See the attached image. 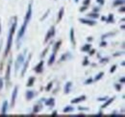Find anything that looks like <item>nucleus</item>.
I'll use <instances>...</instances> for the list:
<instances>
[{
    "label": "nucleus",
    "instance_id": "nucleus-1",
    "mask_svg": "<svg viewBox=\"0 0 125 117\" xmlns=\"http://www.w3.org/2000/svg\"><path fill=\"white\" fill-rule=\"evenodd\" d=\"M32 17V6L31 4L28 6V9H27V12H26V15H25V18H24V22H23V25L20 27V30L17 34V38H16V43H17V48H19V41L21 40V39L23 38L26 29H27V25L29 23V21L31 20Z\"/></svg>",
    "mask_w": 125,
    "mask_h": 117
},
{
    "label": "nucleus",
    "instance_id": "nucleus-2",
    "mask_svg": "<svg viewBox=\"0 0 125 117\" xmlns=\"http://www.w3.org/2000/svg\"><path fill=\"white\" fill-rule=\"evenodd\" d=\"M16 17H14V21L12 23V26H11V29L9 32V37H8V41H7V46H6V50H5V56H7L11 50V47H12V44H13V37H14V34L16 32Z\"/></svg>",
    "mask_w": 125,
    "mask_h": 117
},
{
    "label": "nucleus",
    "instance_id": "nucleus-3",
    "mask_svg": "<svg viewBox=\"0 0 125 117\" xmlns=\"http://www.w3.org/2000/svg\"><path fill=\"white\" fill-rule=\"evenodd\" d=\"M25 54H26V51H24L22 54L18 55L17 56V58L16 60V64H15V73L17 74L18 70L22 67L24 61H25Z\"/></svg>",
    "mask_w": 125,
    "mask_h": 117
},
{
    "label": "nucleus",
    "instance_id": "nucleus-4",
    "mask_svg": "<svg viewBox=\"0 0 125 117\" xmlns=\"http://www.w3.org/2000/svg\"><path fill=\"white\" fill-rule=\"evenodd\" d=\"M31 58H32V55L30 54L29 55V57L28 58L24 61V63H23V65H22V71H21V77H24V75L26 73V71H27V68H28V66H29V63H30V60H31Z\"/></svg>",
    "mask_w": 125,
    "mask_h": 117
},
{
    "label": "nucleus",
    "instance_id": "nucleus-5",
    "mask_svg": "<svg viewBox=\"0 0 125 117\" xmlns=\"http://www.w3.org/2000/svg\"><path fill=\"white\" fill-rule=\"evenodd\" d=\"M17 91H18V88L15 87L14 90H13V93H12V99H11V107H15V104H16V96H17Z\"/></svg>",
    "mask_w": 125,
    "mask_h": 117
},
{
    "label": "nucleus",
    "instance_id": "nucleus-6",
    "mask_svg": "<svg viewBox=\"0 0 125 117\" xmlns=\"http://www.w3.org/2000/svg\"><path fill=\"white\" fill-rule=\"evenodd\" d=\"M54 36H55V28L52 26V27L49 29V31L47 32L46 36H45V39H44V42L46 43L47 41H48L50 39H52Z\"/></svg>",
    "mask_w": 125,
    "mask_h": 117
},
{
    "label": "nucleus",
    "instance_id": "nucleus-7",
    "mask_svg": "<svg viewBox=\"0 0 125 117\" xmlns=\"http://www.w3.org/2000/svg\"><path fill=\"white\" fill-rule=\"evenodd\" d=\"M81 23H84V24H87V25H90V26H94L96 24V22L94 21V19H86V18H80L79 19Z\"/></svg>",
    "mask_w": 125,
    "mask_h": 117
},
{
    "label": "nucleus",
    "instance_id": "nucleus-8",
    "mask_svg": "<svg viewBox=\"0 0 125 117\" xmlns=\"http://www.w3.org/2000/svg\"><path fill=\"white\" fill-rule=\"evenodd\" d=\"M43 65H44V62H43V60H41L40 62H39V64L35 67V71L37 72V73H42V70H43Z\"/></svg>",
    "mask_w": 125,
    "mask_h": 117
},
{
    "label": "nucleus",
    "instance_id": "nucleus-9",
    "mask_svg": "<svg viewBox=\"0 0 125 117\" xmlns=\"http://www.w3.org/2000/svg\"><path fill=\"white\" fill-rule=\"evenodd\" d=\"M8 107H9L8 102H7V101H4V102H3V106H2V109H1V114H2V115H7Z\"/></svg>",
    "mask_w": 125,
    "mask_h": 117
},
{
    "label": "nucleus",
    "instance_id": "nucleus-10",
    "mask_svg": "<svg viewBox=\"0 0 125 117\" xmlns=\"http://www.w3.org/2000/svg\"><path fill=\"white\" fill-rule=\"evenodd\" d=\"M36 95H37V93L35 91H33V90H27V92H26V99L28 101H31Z\"/></svg>",
    "mask_w": 125,
    "mask_h": 117
},
{
    "label": "nucleus",
    "instance_id": "nucleus-11",
    "mask_svg": "<svg viewBox=\"0 0 125 117\" xmlns=\"http://www.w3.org/2000/svg\"><path fill=\"white\" fill-rule=\"evenodd\" d=\"M11 65H12V60L9 61L8 67H7V72H6V81L9 83L10 82V76H11Z\"/></svg>",
    "mask_w": 125,
    "mask_h": 117
},
{
    "label": "nucleus",
    "instance_id": "nucleus-12",
    "mask_svg": "<svg viewBox=\"0 0 125 117\" xmlns=\"http://www.w3.org/2000/svg\"><path fill=\"white\" fill-rule=\"evenodd\" d=\"M86 100V96L83 95V96H79L77 98H74L72 101H71V104H79V103L83 102Z\"/></svg>",
    "mask_w": 125,
    "mask_h": 117
},
{
    "label": "nucleus",
    "instance_id": "nucleus-13",
    "mask_svg": "<svg viewBox=\"0 0 125 117\" xmlns=\"http://www.w3.org/2000/svg\"><path fill=\"white\" fill-rule=\"evenodd\" d=\"M114 101H115V97L111 98V99H109V100L107 99V100L105 101V103L103 104V106H102V108H105V107H108L109 105H111V104L114 102Z\"/></svg>",
    "mask_w": 125,
    "mask_h": 117
},
{
    "label": "nucleus",
    "instance_id": "nucleus-14",
    "mask_svg": "<svg viewBox=\"0 0 125 117\" xmlns=\"http://www.w3.org/2000/svg\"><path fill=\"white\" fill-rule=\"evenodd\" d=\"M71 87H72V84H71V82H68V83H66V85H65V87H64V93H69L70 92V89H71Z\"/></svg>",
    "mask_w": 125,
    "mask_h": 117
},
{
    "label": "nucleus",
    "instance_id": "nucleus-15",
    "mask_svg": "<svg viewBox=\"0 0 125 117\" xmlns=\"http://www.w3.org/2000/svg\"><path fill=\"white\" fill-rule=\"evenodd\" d=\"M70 41H71V43L73 44V45H75V39H74V29L73 28H71L70 29Z\"/></svg>",
    "mask_w": 125,
    "mask_h": 117
},
{
    "label": "nucleus",
    "instance_id": "nucleus-16",
    "mask_svg": "<svg viewBox=\"0 0 125 117\" xmlns=\"http://www.w3.org/2000/svg\"><path fill=\"white\" fill-rule=\"evenodd\" d=\"M55 58H56V53H53V54L50 56V58H49L48 65H52V64L54 63V61H55Z\"/></svg>",
    "mask_w": 125,
    "mask_h": 117
},
{
    "label": "nucleus",
    "instance_id": "nucleus-17",
    "mask_svg": "<svg viewBox=\"0 0 125 117\" xmlns=\"http://www.w3.org/2000/svg\"><path fill=\"white\" fill-rule=\"evenodd\" d=\"M55 105V100L53 98H50L49 100L45 101V106H48V107H54Z\"/></svg>",
    "mask_w": 125,
    "mask_h": 117
},
{
    "label": "nucleus",
    "instance_id": "nucleus-18",
    "mask_svg": "<svg viewBox=\"0 0 125 117\" xmlns=\"http://www.w3.org/2000/svg\"><path fill=\"white\" fill-rule=\"evenodd\" d=\"M91 47H92V45H91V44H85V45L81 48V50H82L83 52H90Z\"/></svg>",
    "mask_w": 125,
    "mask_h": 117
},
{
    "label": "nucleus",
    "instance_id": "nucleus-19",
    "mask_svg": "<svg viewBox=\"0 0 125 117\" xmlns=\"http://www.w3.org/2000/svg\"><path fill=\"white\" fill-rule=\"evenodd\" d=\"M62 111H63L64 113H69V112H72V111H74V107H70V106H68V107H64Z\"/></svg>",
    "mask_w": 125,
    "mask_h": 117
},
{
    "label": "nucleus",
    "instance_id": "nucleus-20",
    "mask_svg": "<svg viewBox=\"0 0 125 117\" xmlns=\"http://www.w3.org/2000/svg\"><path fill=\"white\" fill-rule=\"evenodd\" d=\"M63 12H64L63 8H61V10H60V12H59V15H58V18H57V22H58V23L62 20V15H63Z\"/></svg>",
    "mask_w": 125,
    "mask_h": 117
},
{
    "label": "nucleus",
    "instance_id": "nucleus-21",
    "mask_svg": "<svg viewBox=\"0 0 125 117\" xmlns=\"http://www.w3.org/2000/svg\"><path fill=\"white\" fill-rule=\"evenodd\" d=\"M61 43H62V41L61 40H59V41H57L56 43H55V46H54V48H53V53H56L57 52V50L60 48V46H61Z\"/></svg>",
    "mask_w": 125,
    "mask_h": 117
},
{
    "label": "nucleus",
    "instance_id": "nucleus-22",
    "mask_svg": "<svg viewBox=\"0 0 125 117\" xmlns=\"http://www.w3.org/2000/svg\"><path fill=\"white\" fill-rule=\"evenodd\" d=\"M35 81H36V79L34 78V77H31V78H29V80H28V83H27V87L28 88H30V87H32L33 85H34V83H35Z\"/></svg>",
    "mask_w": 125,
    "mask_h": 117
},
{
    "label": "nucleus",
    "instance_id": "nucleus-23",
    "mask_svg": "<svg viewBox=\"0 0 125 117\" xmlns=\"http://www.w3.org/2000/svg\"><path fill=\"white\" fill-rule=\"evenodd\" d=\"M71 58V55H70V53H66V54H63L62 57H61V61H63V60H65V59H67V58Z\"/></svg>",
    "mask_w": 125,
    "mask_h": 117
},
{
    "label": "nucleus",
    "instance_id": "nucleus-24",
    "mask_svg": "<svg viewBox=\"0 0 125 117\" xmlns=\"http://www.w3.org/2000/svg\"><path fill=\"white\" fill-rule=\"evenodd\" d=\"M88 16L90 17V18H94V19H96V18H98L99 17V15H98V13H92V14H89Z\"/></svg>",
    "mask_w": 125,
    "mask_h": 117
},
{
    "label": "nucleus",
    "instance_id": "nucleus-25",
    "mask_svg": "<svg viewBox=\"0 0 125 117\" xmlns=\"http://www.w3.org/2000/svg\"><path fill=\"white\" fill-rule=\"evenodd\" d=\"M123 4H124L123 0H115L114 2V6H120V5H123Z\"/></svg>",
    "mask_w": 125,
    "mask_h": 117
},
{
    "label": "nucleus",
    "instance_id": "nucleus-26",
    "mask_svg": "<svg viewBox=\"0 0 125 117\" xmlns=\"http://www.w3.org/2000/svg\"><path fill=\"white\" fill-rule=\"evenodd\" d=\"M103 75H104V73H103V72H100V73L98 74V75H96V77L94 78V81H95V82H97V81H99V80H100V79H101V78L103 77Z\"/></svg>",
    "mask_w": 125,
    "mask_h": 117
},
{
    "label": "nucleus",
    "instance_id": "nucleus-27",
    "mask_svg": "<svg viewBox=\"0 0 125 117\" xmlns=\"http://www.w3.org/2000/svg\"><path fill=\"white\" fill-rule=\"evenodd\" d=\"M41 109H42V106L37 105V106L34 107V113H38V112H39Z\"/></svg>",
    "mask_w": 125,
    "mask_h": 117
},
{
    "label": "nucleus",
    "instance_id": "nucleus-28",
    "mask_svg": "<svg viewBox=\"0 0 125 117\" xmlns=\"http://www.w3.org/2000/svg\"><path fill=\"white\" fill-rule=\"evenodd\" d=\"M106 21L109 22V23H114V22H115V21H114V16H113L112 14L109 15V17H108V18H106Z\"/></svg>",
    "mask_w": 125,
    "mask_h": 117
},
{
    "label": "nucleus",
    "instance_id": "nucleus-29",
    "mask_svg": "<svg viewBox=\"0 0 125 117\" xmlns=\"http://www.w3.org/2000/svg\"><path fill=\"white\" fill-rule=\"evenodd\" d=\"M94 82V80L92 79V78H90V79H88L86 82H85V85H90V84H92Z\"/></svg>",
    "mask_w": 125,
    "mask_h": 117
},
{
    "label": "nucleus",
    "instance_id": "nucleus-30",
    "mask_svg": "<svg viewBox=\"0 0 125 117\" xmlns=\"http://www.w3.org/2000/svg\"><path fill=\"white\" fill-rule=\"evenodd\" d=\"M52 86H53V84H52V83H49V84H48V86H47V88H46V91H49V90H50V88H52Z\"/></svg>",
    "mask_w": 125,
    "mask_h": 117
},
{
    "label": "nucleus",
    "instance_id": "nucleus-31",
    "mask_svg": "<svg viewBox=\"0 0 125 117\" xmlns=\"http://www.w3.org/2000/svg\"><path fill=\"white\" fill-rule=\"evenodd\" d=\"M3 85H4V83H3V79H1V78H0V90H2V88H3Z\"/></svg>",
    "mask_w": 125,
    "mask_h": 117
},
{
    "label": "nucleus",
    "instance_id": "nucleus-32",
    "mask_svg": "<svg viewBox=\"0 0 125 117\" xmlns=\"http://www.w3.org/2000/svg\"><path fill=\"white\" fill-rule=\"evenodd\" d=\"M115 68H116V66H115V65H114V66H113V67L111 68V70H110V72H111V73H113V72H115Z\"/></svg>",
    "mask_w": 125,
    "mask_h": 117
},
{
    "label": "nucleus",
    "instance_id": "nucleus-33",
    "mask_svg": "<svg viewBox=\"0 0 125 117\" xmlns=\"http://www.w3.org/2000/svg\"><path fill=\"white\" fill-rule=\"evenodd\" d=\"M90 2H91V0H85L84 1V6H88L90 4Z\"/></svg>",
    "mask_w": 125,
    "mask_h": 117
},
{
    "label": "nucleus",
    "instance_id": "nucleus-34",
    "mask_svg": "<svg viewBox=\"0 0 125 117\" xmlns=\"http://www.w3.org/2000/svg\"><path fill=\"white\" fill-rule=\"evenodd\" d=\"M96 2H97V3H99L100 5H103V4L105 3V0H96Z\"/></svg>",
    "mask_w": 125,
    "mask_h": 117
},
{
    "label": "nucleus",
    "instance_id": "nucleus-35",
    "mask_svg": "<svg viewBox=\"0 0 125 117\" xmlns=\"http://www.w3.org/2000/svg\"><path fill=\"white\" fill-rule=\"evenodd\" d=\"M108 99V97H102V98H98V101H106Z\"/></svg>",
    "mask_w": 125,
    "mask_h": 117
},
{
    "label": "nucleus",
    "instance_id": "nucleus-36",
    "mask_svg": "<svg viewBox=\"0 0 125 117\" xmlns=\"http://www.w3.org/2000/svg\"><path fill=\"white\" fill-rule=\"evenodd\" d=\"M48 14H49V10H48V11H47V12H46V14L44 15V16H42V19H41V20H43L44 18H46V17H47V15H48Z\"/></svg>",
    "mask_w": 125,
    "mask_h": 117
},
{
    "label": "nucleus",
    "instance_id": "nucleus-37",
    "mask_svg": "<svg viewBox=\"0 0 125 117\" xmlns=\"http://www.w3.org/2000/svg\"><path fill=\"white\" fill-rule=\"evenodd\" d=\"M89 63V61H88V58H85V61L83 62V65H87Z\"/></svg>",
    "mask_w": 125,
    "mask_h": 117
},
{
    "label": "nucleus",
    "instance_id": "nucleus-38",
    "mask_svg": "<svg viewBox=\"0 0 125 117\" xmlns=\"http://www.w3.org/2000/svg\"><path fill=\"white\" fill-rule=\"evenodd\" d=\"M106 45H107L106 41H102V42H101V44H100V46H101V47H104V46H106Z\"/></svg>",
    "mask_w": 125,
    "mask_h": 117
},
{
    "label": "nucleus",
    "instance_id": "nucleus-39",
    "mask_svg": "<svg viewBox=\"0 0 125 117\" xmlns=\"http://www.w3.org/2000/svg\"><path fill=\"white\" fill-rule=\"evenodd\" d=\"M115 88H116L117 90H120V89H121V86H119V85H115Z\"/></svg>",
    "mask_w": 125,
    "mask_h": 117
},
{
    "label": "nucleus",
    "instance_id": "nucleus-40",
    "mask_svg": "<svg viewBox=\"0 0 125 117\" xmlns=\"http://www.w3.org/2000/svg\"><path fill=\"white\" fill-rule=\"evenodd\" d=\"M94 13H98V11H99V9L98 8H94Z\"/></svg>",
    "mask_w": 125,
    "mask_h": 117
},
{
    "label": "nucleus",
    "instance_id": "nucleus-41",
    "mask_svg": "<svg viewBox=\"0 0 125 117\" xmlns=\"http://www.w3.org/2000/svg\"><path fill=\"white\" fill-rule=\"evenodd\" d=\"M119 82H121V83H122V84H123V83H124V82H125V79H124V78H121V79H120V81H119Z\"/></svg>",
    "mask_w": 125,
    "mask_h": 117
},
{
    "label": "nucleus",
    "instance_id": "nucleus-42",
    "mask_svg": "<svg viewBox=\"0 0 125 117\" xmlns=\"http://www.w3.org/2000/svg\"><path fill=\"white\" fill-rule=\"evenodd\" d=\"M94 52H95L94 50H92V51H91V53H90V52H89V53H90V55H94Z\"/></svg>",
    "mask_w": 125,
    "mask_h": 117
},
{
    "label": "nucleus",
    "instance_id": "nucleus-43",
    "mask_svg": "<svg viewBox=\"0 0 125 117\" xmlns=\"http://www.w3.org/2000/svg\"><path fill=\"white\" fill-rule=\"evenodd\" d=\"M56 115H57V111H54L53 114H52V116H56Z\"/></svg>",
    "mask_w": 125,
    "mask_h": 117
},
{
    "label": "nucleus",
    "instance_id": "nucleus-44",
    "mask_svg": "<svg viewBox=\"0 0 125 117\" xmlns=\"http://www.w3.org/2000/svg\"><path fill=\"white\" fill-rule=\"evenodd\" d=\"M119 11H121V12H122V13H123V12H124V8H123V7H122V8H121V9H120V10H119Z\"/></svg>",
    "mask_w": 125,
    "mask_h": 117
},
{
    "label": "nucleus",
    "instance_id": "nucleus-45",
    "mask_svg": "<svg viewBox=\"0 0 125 117\" xmlns=\"http://www.w3.org/2000/svg\"><path fill=\"white\" fill-rule=\"evenodd\" d=\"M101 19H102V20H106V18H105L104 16H102V17H101Z\"/></svg>",
    "mask_w": 125,
    "mask_h": 117
},
{
    "label": "nucleus",
    "instance_id": "nucleus-46",
    "mask_svg": "<svg viewBox=\"0 0 125 117\" xmlns=\"http://www.w3.org/2000/svg\"><path fill=\"white\" fill-rule=\"evenodd\" d=\"M0 34H1V22H0Z\"/></svg>",
    "mask_w": 125,
    "mask_h": 117
},
{
    "label": "nucleus",
    "instance_id": "nucleus-47",
    "mask_svg": "<svg viewBox=\"0 0 125 117\" xmlns=\"http://www.w3.org/2000/svg\"><path fill=\"white\" fill-rule=\"evenodd\" d=\"M74 1H75V2H76V3H77V2H78L79 0H74Z\"/></svg>",
    "mask_w": 125,
    "mask_h": 117
}]
</instances>
